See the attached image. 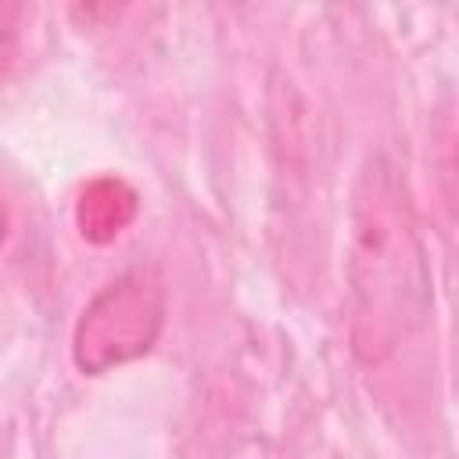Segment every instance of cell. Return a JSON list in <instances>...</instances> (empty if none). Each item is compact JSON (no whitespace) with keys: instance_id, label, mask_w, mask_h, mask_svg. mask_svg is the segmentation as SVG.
I'll return each instance as SVG.
<instances>
[{"instance_id":"cell-5","label":"cell","mask_w":459,"mask_h":459,"mask_svg":"<svg viewBox=\"0 0 459 459\" xmlns=\"http://www.w3.org/2000/svg\"><path fill=\"white\" fill-rule=\"evenodd\" d=\"M4 237H7V215H4V208H0V244H4Z\"/></svg>"},{"instance_id":"cell-1","label":"cell","mask_w":459,"mask_h":459,"mask_svg":"<svg viewBox=\"0 0 459 459\" xmlns=\"http://www.w3.org/2000/svg\"><path fill=\"white\" fill-rule=\"evenodd\" d=\"M348 287L355 351L362 362L377 366L402 348L430 301L409 190L384 154L366 158L351 190Z\"/></svg>"},{"instance_id":"cell-3","label":"cell","mask_w":459,"mask_h":459,"mask_svg":"<svg viewBox=\"0 0 459 459\" xmlns=\"http://www.w3.org/2000/svg\"><path fill=\"white\" fill-rule=\"evenodd\" d=\"M140 212L136 190L118 176L90 179L75 197V230L86 244H111L118 240Z\"/></svg>"},{"instance_id":"cell-4","label":"cell","mask_w":459,"mask_h":459,"mask_svg":"<svg viewBox=\"0 0 459 459\" xmlns=\"http://www.w3.org/2000/svg\"><path fill=\"white\" fill-rule=\"evenodd\" d=\"M18 54V11L0 4V75L11 68Z\"/></svg>"},{"instance_id":"cell-2","label":"cell","mask_w":459,"mask_h":459,"mask_svg":"<svg viewBox=\"0 0 459 459\" xmlns=\"http://www.w3.org/2000/svg\"><path fill=\"white\" fill-rule=\"evenodd\" d=\"M165 326V280L154 265L115 276L82 308L72 333V359L82 373L100 377L147 355Z\"/></svg>"}]
</instances>
